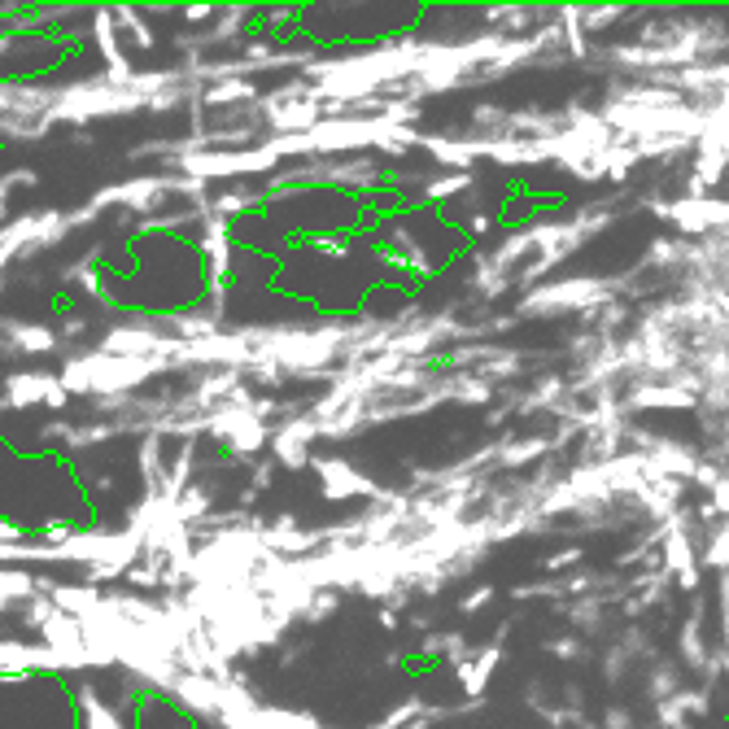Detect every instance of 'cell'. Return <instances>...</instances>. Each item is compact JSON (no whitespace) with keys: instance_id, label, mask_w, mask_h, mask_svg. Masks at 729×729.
Returning <instances> with one entry per match:
<instances>
[]
</instances>
